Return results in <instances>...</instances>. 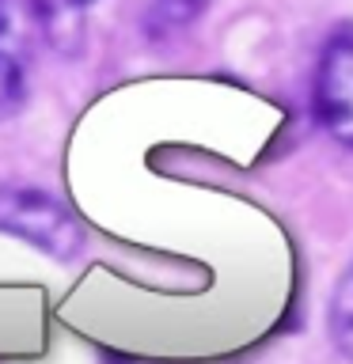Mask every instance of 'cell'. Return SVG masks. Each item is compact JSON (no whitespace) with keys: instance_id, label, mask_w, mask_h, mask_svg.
Returning <instances> with one entry per match:
<instances>
[{"instance_id":"cell-1","label":"cell","mask_w":353,"mask_h":364,"mask_svg":"<svg viewBox=\"0 0 353 364\" xmlns=\"http://www.w3.org/2000/svg\"><path fill=\"white\" fill-rule=\"evenodd\" d=\"M0 232L23 239L53 262H73L84 250V228L53 193L4 182L0 186Z\"/></svg>"},{"instance_id":"cell-2","label":"cell","mask_w":353,"mask_h":364,"mask_svg":"<svg viewBox=\"0 0 353 364\" xmlns=\"http://www.w3.org/2000/svg\"><path fill=\"white\" fill-rule=\"evenodd\" d=\"M312 99L323 129L353 152V23H338L319 50Z\"/></svg>"},{"instance_id":"cell-3","label":"cell","mask_w":353,"mask_h":364,"mask_svg":"<svg viewBox=\"0 0 353 364\" xmlns=\"http://www.w3.org/2000/svg\"><path fill=\"white\" fill-rule=\"evenodd\" d=\"M95 0H34V16L42 19L46 38L61 53L80 50V34H84V11Z\"/></svg>"},{"instance_id":"cell-4","label":"cell","mask_w":353,"mask_h":364,"mask_svg":"<svg viewBox=\"0 0 353 364\" xmlns=\"http://www.w3.org/2000/svg\"><path fill=\"white\" fill-rule=\"evenodd\" d=\"M209 0H148L144 8V34L148 38H171L201 19Z\"/></svg>"},{"instance_id":"cell-5","label":"cell","mask_w":353,"mask_h":364,"mask_svg":"<svg viewBox=\"0 0 353 364\" xmlns=\"http://www.w3.org/2000/svg\"><path fill=\"white\" fill-rule=\"evenodd\" d=\"M327 334L346 360H353V269H346L330 289L327 304Z\"/></svg>"},{"instance_id":"cell-6","label":"cell","mask_w":353,"mask_h":364,"mask_svg":"<svg viewBox=\"0 0 353 364\" xmlns=\"http://www.w3.org/2000/svg\"><path fill=\"white\" fill-rule=\"evenodd\" d=\"M23 102V73L8 53H0V118L16 114Z\"/></svg>"},{"instance_id":"cell-7","label":"cell","mask_w":353,"mask_h":364,"mask_svg":"<svg viewBox=\"0 0 353 364\" xmlns=\"http://www.w3.org/2000/svg\"><path fill=\"white\" fill-rule=\"evenodd\" d=\"M4 27H8V4L0 0V31H4Z\"/></svg>"},{"instance_id":"cell-8","label":"cell","mask_w":353,"mask_h":364,"mask_svg":"<svg viewBox=\"0 0 353 364\" xmlns=\"http://www.w3.org/2000/svg\"><path fill=\"white\" fill-rule=\"evenodd\" d=\"M349 269H353V262H349Z\"/></svg>"}]
</instances>
